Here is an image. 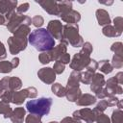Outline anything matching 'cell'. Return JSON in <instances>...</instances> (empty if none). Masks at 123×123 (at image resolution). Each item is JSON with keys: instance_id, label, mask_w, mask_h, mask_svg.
Listing matches in <instances>:
<instances>
[{"instance_id": "cell-3", "label": "cell", "mask_w": 123, "mask_h": 123, "mask_svg": "<svg viewBox=\"0 0 123 123\" xmlns=\"http://www.w3.org/2000/svg\"><path fill=\"white\" fill-rule=\"evenodd\" d=\"M53 100L50 97H40L37 100H30L26 103V109L30 113L39 116L47 115L50 111Z\"/></svg>"}, {"instance_id": "cell-36", "label": "cell", "mask_w": 123, "mask_h": 123, "mask_svg": "<svg viewBox=\"0 0 123 123\" xmlns=\"http://www.w3.org/2000/svg\"><path fill=\"white\" fill-rule=\"evenodd\" d=\"M13 92H14V91H12V90H5V91L3 92L1 98H0L1 101L5 102V103H8V104H9L10 102H12Z\"/></svg>"}, {"instance_id": "cell-37", "label": "cell", "mask_w": 123, "mask_h": 123, "mask_svg": "<svg viewBox=\"0 0 123 123\" xmlns=\"http://www.w3.org/2000/svg\"><path fill=\"white\" fill-rule=\"evenodd\" d=\"M38 60L39 62L42 63V64H46V63H49L51 61V57L49 55V51H46V52H42L41 54H39L38 56Z\"/></svg>"}, {"instance_id": "cell-10", "label": "cell", "mask_w": 123, "mask_h": 123, "mask_svg": "<svg viewBox=\"0 0 123 123\" xmlns=\"http://www.w3.org/2000/svg\"><path fill=\"white\" fill-rule=\"evenodd\" d=\"M37 77L44 84L51 85L56 80V73L51 67H42L37 71Z\"/></svg>"}, {"instance_id": "cell-29", "label": "cell", "mask_w": 123, "mask_h": 123, "mask_svg": "<svg viewBox=\"0 0 123 123\" xmlns=\"http://www.w3.org/2000/svg\"><path fill=\"white\" fill-rule=\"evenodd\" d=\"M111 66L113 68H121L123 66V55L114 54L111 60Z\"/></svg>"}, {"instance_id": "cell-14", "label": "cell", "mask_w": 123, "mask_h": 123, "mask_svg": "<svg viewBox=\"0 0 123 123\" xmlns=\"http://www.w3.org/2000/svg\"><path fill=\"white\" fill-rule=\"evenodd\" d=\"M45 12H47L49 14L52 15H60L59 9H58V2L53 0H44V1H37Z\"/></svg>"}, {"instance_id": "cell-46", "label": "cell", "mask_w": 123, "mask_h": 123, "mask_svg": "<svg viewBox=\"0 0 123 123\" xmlns=\"http://www.w3.org/2000/svg\"><path fill=\"white\" fill-rule=\"evenodd\" d=\"M28 93H29V98H36L37 96V90L34 86H29L27 87Z\"/></svg>"}, {"instance_id": "cell-20", "label": "cell", "mask_w": 123, "mask_h": 123, "mask_svg": "<svg viewBox=\"0 0 123 123\" xmlns=\"http://www.w3.org/2000/svg\"><path fill=\"white\" fill-rule=\"evenodd\" d=\"M78 106H90L96 103V97L89 93H85L80 96V98L75 102Z\"/></svg>"}, {"instance_id": "cell-55", "label": "cell", "mask_w": 123, "mask_h": 123, "mask_svg": "<svg viewBox=\"0 0 123 123\" xmlns=\"http://www.w3.org/2000/svg\"><path fill=\"white\" fill-rule=\"evenodd\" d=\"M99 3L100 4H105V5H111L113 2L112 1H110V2H101V1H99Z\"/></svg>"}, {"instance_id": "cell-42", "label": "cell", "mask_w": 123, "mask_h": 123, "mask_svg": "<svg viewBox=\"0 0 123 123\" xmlns=\"http://www.w3.org/2000/svg\"><path fill=\"white\" fill-rule=\"evenodd\" d=\"M109 96H111V95H109V93L107 92V90H106V88L105 87H102L100 90H98L97 92H95V97H96V99L98 98V99H105V98H107V97H109Z\"/></svg>"}, {"instance_id": "cell-18", "label": "cell", "mask_w": 123, "mask_h": 123, "mask_svg": "<svg viewBox=\"0 0 123 123\" xmlns=\"http://www.w3.org/2000/svg\"><path fill=\"white\" fill-rule=\"evenodd\" d=\"M96 18L98 21V24L100 26H106V25H110L111 23V18H110V14L109 12L104 10V9H98L96 11Z\"/></svg>"}, {"instance_id": "cell-40", "label": "cell", "mask_w": 123, "mask_h": 123, "mask_svg": "<svg viewBox=\"0 0 123 123\" xmlns=\"http://www.w3.org/2000/svg\"><path fill=\"white\" fill-rule=\"evenodd\" d=\"M65 69V64L60 62H56L53 65V70L55 71L56 74H62Z\"/></svg>"}, {"instance_id": "cell-11", "label": "cell", "mask_w": 123, "mask_h": 123, "mask_svg": "<svg viewBox=\"0 0 123 123\" xmlns=\"http://www.w3.org/2000/svg\"><path fill=\"white\" fill-rule=\"evenodd\" d=\"M48 33L57 39H62V24L60 20H50L49 23L47 24V29Z\"/></svg>"}, {"instance_id": "cell-1", "label": "cell", "mask_w": 123, "mask_h": 123, "mask_svg": "<svg viewBox=\"0 0 123 123\" xmlns=\"http://www.w3.org/2000/svg\"><path fill=\"white\" fill-rule=\"evenodd\" d=\"M28 41L37 51L41 52L50 51L55 46L54 37L44 28H38L32 31L28 36Z\"/></svg>"}, {"instance_id": "cell-48", "label": "cell", "mask_w": 123, "mask_h": 123, "mask_svg": "<svg viewBox=\"0 0 123 123\" xmlns=\"http://www.w3.org/2000/svg\"><path fill=\"white\" fill-rule=\"evenodd\" d=\"M60 123H81V121L74 118V117H69L68 116V117H64Z\"/></svg>"}, {"instance_id": "cell-9", "label": "cell", "mask_w": 123, "mask_h": 123, "mask_svg": "<svg viewBox=\"0 0 123 123\" xmlns=\"http://www.w3.org/2000/svg\"><path fill=\"white\" fill-rule=\"evenodd\" d=\"M4 91L5 90H12V91H17L18 89L21 88L22 86V82L18 77H4L1 79Z\"/></svg>"}, {"instance_id": "cell-35", "label": "cell", "mask_w": 123, "mask_h": 123, "mask_svg": "<svg viewBox=\"0 0 123 123\" xmlns=\"http://www.w3.org/2000/svg\"><path fill=\"white\" fill-rule=\"evenodd\" d=\"M113 24H114V28L116 29V31H118L119 33L122 34V30H123V18L121 16H116L113 19Z\"/></svg>"}, {"instance_id": "cell-16", "label": "cell", "mask_w": 123, "mask_h": 123, "mask_svg": "<svg viewBox=\"0 0 123 123\" xmlns=\"http://www.w3.org/2000/svg\"><path fill=\"white\" fill-rule=\"evenodd\" d=\"M105 78L104 75L101 73H94L93 78L90 82V90L92 92H97L98 90H100L104 86H105Z\"/></svg>"}, {"instance_id": "cell-51", "label": "cell", "mask_w": 123, "mask_h": 123, "mask_svg": "<svg viewBox=\"0 0 123 123\" xmlns=\"http://www.w3.org/2000/svg\"><path fill=\"white\" fill-rule=\"evenodd\" d=\"M11 62H12L13 68H15V67H17L18 64H19V59H18L17 57H15V58H13V59L11 61Z\"/></svg>"}, {"instance_id": "cell-28", "label": "cell", "mask_w": 123, "mask_h": 123, "mask_svg": "<svg viewBox=\"0 0 123 123\" xmlns=\"http://www.w3.org/2000/svg\"><path fill=\"white\" fill-rule=\"evenodd\" d=\"M111 123H123V111L122 110L116 109L112 111Z\"/></svg>"}, {"instance_id": "cell-52", "label": "cell", "mask_w": 123, "mask_h": 123, "mask_svg": "<svg viewBox=\"0 0 123 123\" xmlns=\"http://www.w3.org/2000/svg\"><path fill=\"white\" fill-rule=\"evenodd\" d=\"M6 23H7V20H6L5 16L0 13V25H5Z\"/></svg>"}, {"instance_id": "cell-24", "label": "cell", "mask_w": 123, "mask_h": 123, "mask_svg": "<svg viewBox=\"0 0 123 123\" xmlns=\"http://www.w3.org/2000/svg\"><path fill=\"white\" fill-rule=\"evenodd\" d=\"M98 69L104 74H110L113 70V67L109 60H102L100 62H98Z\"/></svg>"}, {"instance_id": "cell-44", "label": "cell", "mask_w": 123, "mask_h": 123, "mask_svg": "<svg viewBox=\"0 0 123 123\" xmlns=\"http://www.w3.org/2000/svg\"><path fill=\"white\" fill-rule=\"evenodd\" d=\"M29 3H23L21 5H19L17 8H16V12L19 13V14H23L25 12H27L29 10Z\"/></svg>"}, {"instance_id": "cell-38", "label": "cell", "mask_w": 123, "mask_h": 123, "mask_svg": "<svg viewBox=\"0 0 123 123\" xmlns=\"http://www.w3.org/2000/svg\"><path fill=\"white\" fill-rule=\"evenodd\" d=\"M32 23H33V25H34L35 27L39 28V27H41V26L43 25L44 19H43V17H42L41 15L37 14V15H35V16L32 18Z\"/></svg>"}, {"instance_id": "cell-19", "label": "cell", "mask_w": 123, "mask_h": 123, "mask_svg": "<svg viewBox=\"0 0 123 123\" xmlns=\"http://www.w3.org/2000/svg\"><path fill=\"white\" fill-rule=\"evenodd\" d=\"M82 95V91L80 87H66L65 86V96L69 102H76L80 96Z\"/></svg>"}, {"instance_id": "cell-13", "label": "cell", "mask_w": 123, "mask_h": 123, "mask_svg": "<svg viewBox=\"0 0 123 123\" xmlns=\"http://www.w3.org/2000/svg\"><path fill=\"white\" fill-rule=\"evenodd\" d=\"M105 88L109 95L111 96H115V94H122V86L116 82L114 77H111L108 79V81L105 83Z\"/></svg>"}, {"instance_id": "cell-39", "label": "cell", "mask_w": 123, "mask_h": 123, "mask_svg": "<svg viewBox=\"0 0 123 123\" xmlns=\"http://www.w3.org/2000/svg\"><path fill=\"white\" fill-rule=\"evenodd\" d=\"M86 71H89L91 73H95V71L98 69V62L95 60L90 59L89 62H88V64L86 65Z\"/></svg>"}, {"instance_id": "cell-27", "label": "cell", "mask_w": 123, "mask_h": 123, "mask_svg": "<svg viewBox=\"0 0 123 123\" xmlns=\"http://www.w3.org/2000/svg\"><path fill=\"white\" fill-rule=\"evenodd\" d=\"M58 9H59L60 14L64 13V12L72 10V2L71 1H59L58 2Z\"/></svg>"}, {"instance_id": "cell-53", "label": "cell", "mask_w": 123, "mask_h": 123, "mask_svg": "<svg viewBox=\"0 0 123 123\" xmlns=\"http://www.w3.org/2000/svg\"><path fill=\"white\" fill-rule=\"evenodd\" d=\"M116 106H117V108H118L119 110H122V108H123V100H118Z\"/></svg>"}, {"instance_id": "cell-8", "label": "cell", "mask_w": 123, "mask_h": 123, "mask_svg": "<svg viewBox=\"0 0 123 123\" xmlns=\"http://www.w3.org/2000/svg\"><path fill=\"white\" fill-rule=\"evenodd\" d=\"M17 1L16 0H0V13L3 14L8 21L10 17L15 12L14 9L16 8Z\"/></svg>"}, {"instance_id": "cell-32", "label": "cell", "mask_w": 123, "mask_h": 123, "mask_svg": "<svg viewBox=\"0 0 123 123\" xmlns=\"http://www.w3.org/2000/svg\"><path fill=\"white\" fill-rule=\"evenodd\" d=\"M93 75H94V73H91L89 71H86L84 73H81V80H80V82H82L85 85H89L91 80H92V78H93Z\"/></svg>"}, {"instance_id": "cell-12", "label": "cell", "mask_w": 123, "mask_h": 123, "mask_svg": "<svg viewBox=\"0 0 123 123\" xmlns=\"http://www.w3.org/2000/svg\"><path fill=\"white\" fill-rule=\"evenodd\" d=\"M67 44L68 43L66 41L61 40V42L57 46H54V48L49 51V55L51 57V61H55V62L59 61L61 59V57H62L66 53Z\"/></svg>"}, {"instance_id": "cell-17", "label": "cell", "mask_w": 123, "mask_h": 123, "mask_svg": "<svg viewBox=\"0 0 123 123\" xmlns=\"http://www.w3.org/2000/svg\"><path fill=\"white\" fill-rule=\"evenodd\" d=\"M25 115H26L25 109L24 108H21V107H18V108H15L12 111L10 119H11V121L12 123H23V120L25 118Z\"/></svg>"}, {"instance_id": "cell-5", "label": "cell", "mask_w": 123, "mask_h": 123, "mask_svg": "<svg viewBox=\"0 0 123 123\" xmlns=\"http://www.w3.org/2000/svg\"><path fill=\"white\" fill-rule=\"evenodd\" d=\"M32 23V19L31 17H29L28 15H24V14H19L16 12H13V14L10 17V19L7 21L6 23V27L8 29L9 32L11 33H14L20 26L22 25H26L29 26Z\"/></svg>"}, {"instance_id": "cell-47", "label": "cell", "mask_w": 123, "mask_h": 123, "mask_svg": "<svg viewBox=\"0 0 123 123\" xmlns=\"http://www.w3.org/2000/svg\"><path fill=\"white\" fill-rule=\"evenodd\" d=\"M7 58V51L4 44L0 41V61H3Z\"/></svg>"}, {"instance_id": "cell-15", "label": "cell", "mask_w": 123, "mask_h": 123, "mask_svg": "<svg viewBox=\"0 0 123 123\" xmlns=\"http://www.w3.org/2000/svg\"><path fill=\"white\" fill-rule=\"evenodd\" d=\"M62 21L66 22V24H77L81 20V14L79 12L75 10H70L64 13L60 14Z\"/></svg>"}, {"instance_id": "cell-26", "label": "cell", "mask_w": 123, "mask_h": 123, "mask_svg": "<svg viewBox=\"0 0 123 123\" xmlns=\"http://www.w3.org/2000/svg\"><path fill=\"white\" fill-rule=\"evenodd\" d=\"M12 110L8 103L0 101V114L4 115V118H10L12 115Z\"/></svg>"}, {"instance_id": "cell-23", "label": "cell", "mask_w": 123, "mask_h": 123, "mask_svg": "<svg viewBox=\"0 0 123 123\" xmlns=\"http://www.w3.org/2000/svg\"><path fill=\"white\" fill-rule=\"evenodd\" d=\"M102 33L104 36H106L108 37H119L121 35V33L116 31V29L113 26H111V24L104 26L102 29Z\"/></svg>"}, {"instance_id": "cell-43", "label": "cell", "mask_w": 123, "mask_h": 123, "mask_svg": "<svg viewBox=\"0 0 123 123\" xmlns=\"http://www.w3.org/2000/svg\"><path fill=\"white\" fill-rule=\"evenodd\" d=\"M83 52H85L86 54H87V55H89L90 56V54L92 53V50H93V47H92V45L90 44V42H85L83 45H82V49H81Z\"/></svg>"}, {"instance_id": "cell-34", "label": "cell", "mask_w": 123, "mask_h": 123, "mask_svg": "<svg viewBox=\"0 0 123 123\" xmlns=\"http://www.w3.org/2000/svg\"><path fill=\"white\" fill-rule=\"evenodd\" d=\"M25 123H42L41 122V116L30 113L25 118Z\"/></svg>"}, {"instance_id": "cell-4", "label": "cell", "mask_w": 123, "mask_h": 123, "mask_svg": "<svg viewBox=\"0 0 123 123\" xmlns=\"http://www.w3.org/2000/svg\"><path fill=\"white\" fill-rule=\"evenodd\" d=\"M69 43L73 47H81L84 44V39L79 34L78 24H65L62 26V39Z\"/></svg>"}, {"instance_id": "cell-6", "label": "cell", "mask_w": 123, "mask_h": 123, "mask_svg": "<svg viewBox=\"0 0 123 123\" xmlns=\"http://www.w3.org/2000/svg\"><path fill=\"white\" fill-rule=\"evenodd\" d=\"M90 61V56L83 52L82 50L79 53H76L70 62V68L74 71H81L86 67Z\"/></svg>"}, {"instance_id": "cell-30", "label": "cell", "mask_w": 123, "mask_h": 123, "mask_svg": "<svg viewBox=\"0 0 123 123\" xmlns=\"http://www.w3.org/2000/svg\"><path fill=\"white\" fill-rule=\"evenodd\" d=\"M13 69V66L11 62L1 61L0 62V73H10Z\"/></svg>"}, {"instance_id": "cell-33", "label": "cell", "mask_w": 123, "mask_h": 123, "mask_svg": "<svg viewBox=\"0 0 123 123\" xmlns=\"http://www.w3.org/2000/svg\"><path fill=\"white\" fill-rule=\"evenodd\" d=\"M111 50L116 55H123V44H122V42L117 41V42L112 43V45L111 46Z\"/></svg>"}, {"instance_id": "cell-49", "label": "cell", "mask_w": 123, "mask_h": 123, "mask_svg": "<svg viewBox=\"0 0 123 123\" xmlns=\"http://www.w3.org/2000/svg\"><path fill=\"white\" fill-rule=\"evenodd\" d=\"M57 62H62V63H63V64H67V63H69V62H70V55L69 54H67V53H65L62 57H61V59L59 60V61H57Z\"/></svg>"}, {"instance_id": "cell-21", "label": "cell", "mask_w": 123, "mask_h": 123, "mask_svg": "<svg viewBox=\"0 0 123 123\" xmlns=\"http://www.w3.org/2000/svg\"><path fill=\"white\" fill-rule=\"evenodd\" d=\"M26 98H29V93H28L27 88H24L22 90H17L13 92L12 103L15 105H21L25 101Z\"/></svg>"}, {"instance_id": "cell-56", "label": "cell", "mask_w": 123, "mask_h": 123, "mask_svg": "<svg viewBox=\"0 0 123 123\" xmlns=\"http://www.w3.org/2000/svg\"><path fill=\"white\" fill-rule=\"evenodd\" d=\"M49 123H59V122H57V121H51V122H49Z\"/></svg>"}, {"instance_id": "cell-45", "label": "cell", "mask_w": 123, "mask_h": 123, "mask_svg": "<svg viewBox=\"0 0 123 123\" xmlns=\"http://www.w3.org/2000/svg\"><path fill=\"white\" fill-rule=\"evenodd\" d=\"M105 100L107 101L109 107H113V106H116V104H117L119 99L116 98L115 96H109V97L105 98Z\"/></svg>"}, {"instance_id": "cell-31", "label": "cell", "mask_w": 123, "mask_h": 123, "mask_svg": "<svg viewBox=\"0 0 123 123\" xmlns=\"http://www.w3.org/2000/svg\"><path fill=\"white\" fill-rule=\"evenodd\" d=\"M109 106H108V103H107V101L105 100V99H102L97 105H96V107L94 108V110H93V111L96 113V114H99V113H103L104 112V111L108 108Z\"/></svg>"}, {"instance_id": "cell-25", "label": "cell", "mask_w": 123, "mask_h": 123, "mask_svg": "<svg viewBox=\"0 0 123 123\" xmlns=\"http://www.w3.org/2000/svg\"><path fill=\"white\" fill-rule=\"evenodd\" d=\"M51 90L58 97H63V96H65V87L62 86L60 83L53 84L52 86H51Z\"/></svg>"}, {"instance_id": "cell-2", "label": "cell", "mask_w": 123, "mask_h": 123, "mask_svg": "<svg viewBox=\"0 0 123 123\" xmlns=\"http://www.w3.org/2000/svg\"><path fill=\"white\" fill-rule=\"evenodd\" d=\"M30 33H31L30 27L26 25H22L13 33V36L8 38L9 50L12 55H16L19 52L26 49L28 42V36L30 35Z\"/></svg>"}, {"instance_id": "cell-7", "label": "cell", "mask_w": 123, "mask_h": 123, "mask_svg": "<svg viewBox=\"0 0 123 123\" xmlns=\"http://www.w3.org/2000/svg\"><path fill=\"white\" fill-rule=\"evenodd\" d=\"M97 114L93 111V110H90L88 108H84L78 111H75L73 112L74 118L78 120H84L86 123H93L96 119Z\"/></svg>"}, {"instance_id": "cell-50", "label": "cell", "mask_w": 123, "mask_h": 123, "mask_svg": "<svg viewBox=\"0 0 123 123\" xmlns=\"http://www.w3.org/2000/svg\"><path fill=\"white\" fill-rule=\"evenodd\" d=\"M114 78H115L116 82H117L119 85L123 84V72H118V73L114 76Z\"/></svg>"}, {"instance_id": "cell-41", "label": "cell", "mask_w": 123, "mask_h": 123, "mask_svg": "<svg viewBox=\"0 0 123 123\" xmlns=\"http://www.w3.org/2000/svg\"><path fill=\"white\" fill-rule=\"evenodd\" d=\"M95 121H96V123H111V119L105 113H99V114H97Z\"/></svg>"}, {"instance_id": "cell-22", "label": "cell", "mask_w": 123, "mask_h": 123, "mask_svg": "<svg viewBox=\"0 0 123 123\" xmlns=\"http://www.w3.org/2000/svg\"><path fill=\"white\" fill-rule=\"evenodd\" d=\"M80 80H81V72L73 70L69 75L66 87H79Z\"/></svg>"}, {"instance_id": "cell-54", "label": "cell", "mask_w": 123, "mask_h": 123, "mask_svg": "<svg viewBox=\"0 0 123 123\" xmlns=\"http://www.w3.org/2000/svg\"><path fill=\"white\" fill-rule=\"evenodd\" d=\"M3 92H4V87H3L2 82H1V80H0V98H1V96H2V94H3Z\"/></svg>"}]
</instances>
